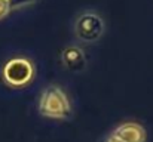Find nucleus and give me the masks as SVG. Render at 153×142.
<instances>
[{
  "instance_id": "nucleus-3",
  "label": "nucleus",
  "mask_w": 153,
  "mask_h": 142,
  "mask_svg": "<svg viewBox=\"0 0 153 142\" xmlns=\"http://www.w3.org/2000/svg\"><path fill=\"white\" fill-rule=\"evenodd\" d=\"M104 24L95 13H83L76 21V34L83 42H95L101 37Z\"/></svg>"
},
{
  "instance_id": "nucleus-4",
  "label": "nucleus",
  "mask_w": 153,
  "mask_h": 142,
  "mask_svg": "<svg viewBox=\"0 0 153 142\" xmlns=\"http://www.w3.org/2000/svg\"><path fill=\"white\" fill-rule=\"evenodd\" d=\"M113 136L123 142H144L146 141V132L143 126L137 123H123L113 132Z\"/></svg>"
},
{
  "instance_id": "nucleus-7",
  "label": "nucleus",
  "mask_w": 153,
  "mask_h": 142,
  "mask_svg": "<svg viewBox=\"0 0 153 142\" xmlns=\"http://www.w3.org/2000/svg\"><path fill=\"white\" fill-rule=\"evenodd\" d=\"M30 1H34V0H9L10 6H19V4H25V3H30Z\"/></svg>"
},
{
  "instance_id": "nucleus-1",
  "label": "nucleus",
  "mask_w": 153,
  "mask_h": 142,
  "mask_svg": "<svg viewBox=\"0 0 153 142\" xmlns=\"http://www.w3.org/2000/svg\"><path fill=\"white\" fill-rule=\"evenodd\" d=\"M39 110L42 116L49 118H67L71 114L67 96L56 86H49L43 92L39 104Z\"/></svg>"
},
{
  "instance_id": "nucleus-8",
  "label": "nucleus",
  "mask_w": 153,
  "mask_h": 142,
  "mask_svg": "<svg viewBox=\"0 0 153 142\" xmlns=\"http://www.w3.org/2000/svg\"><path fill=\"white\" fill-rule=\"evenodd\" d=\"M105 142H123V141H120V139H117L116 136H113V135H111V136H110V138H108Z\"/></svg>"
},
{
  "instance_id": "nucleus-5",
  "label": "nucleus",
  "mask_w": 153,
  "mask_h": 142,
  "mask_svg": "<svg viewBox=\"0 0 153 142\" xmlns=\"http://www.w3.org/2000/svg\"><path fill=\"white\" fill-rule=\"evenodd\" d=\"M62 62L70 71H74V73L82 71L86 65V59H85L83 52L76 46L67 47L62 52Z\"/></svg>"
},
{
  "instance_id": "nucleus-2",
  "label": "nucleus",
  "mask_w": 153,
  "mask_h": 142,
  "mask_svg": "<svg viewBox=\"0 0 153 142\" xmlns=\"http://www.w3.org/2000/svg\"><path fill=\"white\" fill-rule=\"evenodd\" d=\"M33 65L25 58L10 59L3 68V77L10 86H25L33 79Z\"/></svg>"
},
{
  "instance_id": "nucleus-6",
  "label": "nucleus",
  "mask_w": 153,
  "mask_h": 142,
  "mask_svg": "<svg viewBox=\"0 0 153 142\" xmlns=\"http://www.w3.org/2000/svg\"><path fill=\"white\" fill-rule=\"evenodd\" d=\"M9 9H10V3H9V0H0V19H1L3 16L7 15Z\"/></svg>"
}]
</instances>
